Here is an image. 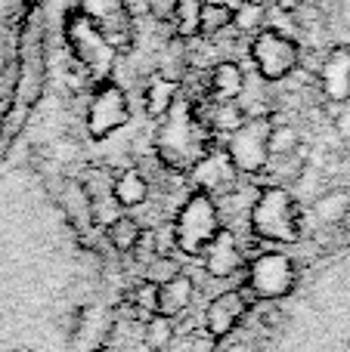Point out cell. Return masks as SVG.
<instances>
[{
	"mask_svg": "<svg viewBox=\"0 0 350 352\" xmlns=\"http://www.w3.org/2000/svg\"><path fill=\"white\" fill-rule=\"evenodd\" d=\"M211 148V130L198 121L189 99L177 96L167 115L161 118L158 136H155V152L167 170L189 173Z\"/></svg>",
	"mask_w": 350,
	"mask_h": 352,
	"instance_id": "1",
	"label": "cell"
},
{
	"mask_svg": "<svg viewBox=\"0 0 350 352\" xmlns=\"http://www.w3.org/2000/svg\"><path fill=\"white\" fill-rule=\"evenodd\" d=\"M248 229L264 241L298 244L301 241V207L295 195L282 186L260 188L248 210Z\"/></svg>",
	"mask_w": 350,
	"mask_h": 352,
	"instance_id": "2",
	"label": "cell"
},
{
	"mask_svg": "<svg viewBox=\"0 0 350 352\" xmlns=\"http://www.w3.org/2000/svg\"><path fill=\"white\" fill-rule=\"evenodd\" d=\"M223 217L220 207H217V198H211L208 192H192L189 198L180 204L177 217H174V241H177V250L186 256H202L205 248L214 241V235L220 232Z\"/></svg>",
	"mask_w": 350,
	"mask_h": 352,
	"instance_id": "3",
	"label": "cell"
},
{
	"mask_svg": "<svg viewBox=\"0 0 350 352\" xmlns=\"http://www.w3.org/2000/svg\"><path fill=\"white\" fill-rule=\"evenodd\" d=\"M65 41L72 47L74 59L81 62L90 78L96 80H109L112 68H115V56L118 50L109 43V37L84 16V12H68L65 19Z\"/></svg>",
	"mask_w": 350,
	"mask_h": 352,
	"instance_id": "4",
	"label": "cell"
},
{
	"mask_svg": "<svg viewBox=\"0 0 350 352\" xmlns=\"http://www.w3.org/2000/svg\"><path fill=\"white\" fill-rule=\"evenodd\" d=\"M270 130L273 121L267 115L245 118L239 127L229 133L227 155L239 173H264L270 164Z\"/></svg>",
	"mask_w": 350,
	"mask_h": 352,
	"instance_id": "5",
	"label": "cell"
},
{
	"mask_svg": "<svg viewBox=\"0 0 350 352\" xmlns=\"http://www.w3.org/2000/svg\"><path fill=\"white\" fill-rule=\"evenodd\" d=\"M298 278V266L282 250H264L248 263L245 285L254 294V300H282L291 294Z\"/></svg>",
	"mask_w": 350,
	"mask_h": 352,
	"instance_id": "6",
	"label": "cell"
},
{
	"mask_svg": "<svg viewBox=\"0 0 350 352\" xmlns=\"http://www.w3.org/2000/svg\"><path fill=\"white\" fill-rule=\"evenodd\" d=\"M127 121H130V105L124 90L118 84H112V80H99L90 96V105H87V130H90V136L93 140H105L115 130H121Z\"/></svg>",
	"mask_w": 350,
	"mask_h": 352,
	"instance_id": "7",
	"label": "cell"
},
{
	"mask_svg": "<svg viewBox=\"0 0 350 352\" xmlns=\"http://www.w3.org/2000/svg\"><path fill=\"white\" fill-rule=\"evenodd\" d=\"M251 59L264 80H285L301 62V50L279 31H260L251 43Z\"/></svg>",
	"mask_w": 350,
	"mask_h": 352,
	"instance_id": "8",
	"label": "cell"
},
{
	"mask_svg": "<svg viewBox=\"0 0 350 352\" xmlns=\"http://www.w3.org/2000/svg\"><path fill=\"white\" fill-rule=\"evenodd\" d=\"M251 303H258V300H254V294L248 291V285H242L239 291L217 294V297L211 300V306L205 309V334H211L214 340L229 337L236 328H239L242 318L248 316Z\"/></svg>",
	"mask_w": 350,
	"mask_h": 352,
	"instance_id": "9",
	"label": "cell"
},
{
	"mask_svg": "<svg viewBox=\"0 0 350 352\" xmlns=\"http://www.w3.org/2000/svg\"><path fill=\"white\" fill-rule=\"evenodd\" d=\"M81 12L109 37L115 50L130 47L134 41V25H130V12L124 0H81Z\"/></svg>",
	"mask_w": 350,
	"mask_h": 352,
	"instance_id": "10",
	"label": "cell"
},
{
	"mask_svg": "<svg viewBox=\"0 0 350 352\" xmlns=\"http://www.w3.org/2000/svg\"><path fill=\"white\" fill-rule=\"evenodd\" d=\"M189 173H192V182H196L198 192H208L211 198H214V195H220V192L229 195L236 188V176H239L236 164L229 161L227 148H223V152L208 148V155H205V158L198 161Z\"/></svg>",
	"mask_w": 350,
	"mask_h": 352,
	"instance_id": "11",
	"label": "cell"
},
{
	"mask_svg": "<svg viewBox=\"0 0 350 352\" xmlns=\"http://www.w3.org/2000/svg\"><path fill=\"white\" fill-rule=\"evenodd\" d=\"M202 256H205V269H208L211 278H229V275H236L242 269V263H245L242 248L229 226H220V232H217L214 241L205 248Z\"/></svg>",
	"mask_w": 350,
	"mask_h": 352,
	"instance_id": "12",
	"label": "cell"
},
{
	"mask_svg": "<svg viewBox=\"0 0 350 352\" xmlns=\"http://www.w3.org/2000/svg\"><path fill=\"white\" fill-rule=\"evenodd\" d=\"M320 80H322V93L335 102H344L350 96V47H335L326 56L320 68Z\"/></svg>",
	"mask_w": 350,
	"mask_h": 352,
	"instance_id": "13",
	"label": "cell"
},
{
	"mask_svg": "<svg viewBox=\"0 0 350 352\" xmlns=\"http://www.w3.org/2000/svg\"><path fill=\"white\" fill-rule=\"evenodd\" d=\"M192 297H196V285H192L189 275L180 272L177 278L158 285V316H167V318L183 316L189 309Z\"/></svg>",
	"mask_w": 350,
	"mask_h": 352,
	"instance_id": "14",
	"label": "cell"
},
{
	"mask_svg": "<svg viewBox=\"0 0 350 352\" xmlns=\"http://www.w3.org/2000/svg\"><path fill=\"white\" fill-rule=\"evenodd\" d=\"M112 198L118 201V207L136 210L149 201V179L140 170H121L112 179Z\"/></svg>",
	"mask_w": 350,
	"mask_h": 352,
	"instance_id": "15",
	"label": "cell"
},
{
	"mask_svg": "<svg viewBox=\"0 0 350 352\" xmlns=\"http://www.w3.org/2000/svg\"><path fill=\"white\" fill-rule=\"evenodd\" d=\"M245 90V74L236 62H220L211 72V93L217 96V102H236Z\"/></svg>",
	"mask_w": 350,
	"mask_h": 352,
	"instance_id": "16",
	"label": "cell"
},
{
	"mask_svg": "<svg viewBox=\"0 0 350 352\" xmlns=\"http://www.w3.org/2000/svg\"><path fill=\"white\" fill-rule=\"evenodd\" d=\"M177 96H180L177 80L167 78V74H152V80L146 87V111L152 118H165Z\"/></svg>",
	"mask_w": 350,
	"mask_h": 352,
	"instance_id": "17",
	"label": "cell"
},
{
	"mask_svg": "<svg viewBox=\"0 0 350 352\" xmlns=\"http://www.w3.org/2000/svg\"><path fill=\"white\" fill-rule=\"evenodd\" d=\"M140 232H143L140 219H134L130 213H121V217H115L109 226H105V238H109V244L118 250V254H130L136 238H140Z\"/></svg>",
	"mask_w": 350,
	"mask_h": 352,
	"instance_id": "18",
	"label": "cell"
},
{
	"mask_svg": "<svg viewBox=\"0 0 350 352\" xmlns=\"http://www.w3.org/2000/svg\"><path fill=\"white\" fill-rule=\"evenodd\" d=\"M202 3L205 0H177L174 3V25L183 41L198 34V19H202Z\"/></svg>",
	"mask_w": 350,
	"mask_h": 352,
	"instance_id": "19",
	"label": "cell"
},
{
	"mask_svg": "<svg viewBox=\"0 0 350 352\" xmlns=\"http://www.w3.org/2000/svg\"><path fill=\"white\" fill-rule=\"evenodd\" d=\"M233 25V6L229 3H202V19H198V34L211 37L217 31Z\"/></svg>",
	"mask_w": 350,
	"mask_h": 352,
	"instance_id": "20",
	"label": "cell"
},
{
	"mask_svg": "<svg viewBox=\"0 0 350 352\" xmlns=\"http://www.w3.org/2000/svg\"><path fill=\"white\" fill-rule=\"evenodd\" d=\"M301 148V136L289 124H273L270 130V158H295V152Z\"/></svg>",
	"mask_w": 350,
	"mask_h": 352,
	"instance_id": "21",
	"label": "cell"
},
{
	"mask_svg": "<svg viewBox=\"0 0 350 352\" xmlns=\"http://www.w3.org/2000/svg\"><path fill=\"white\" fill-rule=\"evenodd\" d=\"M350 213V195L347 192H326L316 201V217L322 223H341Z\"/></svg>",
	"mask_w": 350,
	"mask_h": 352,
	"instance_id": "22",
	"label": "cell"
},
{
	"mask_svg": "<svg viewBox=\"0 0 350 352\" xmlns=\"http://www.w3.org/2000/svg\"><path fill=\"white\" fill-rule=\"evenodd\" d=\"M180 272H183V269H180L177 256H171V254H155L152 260L146 263V275H143V278L152 281V285H165V281L177 278Z\"/></svg>",
	"mask_w": 350,
	"mask_h": 352,
	"instance_id": "23",
	"label": "cell"
},
{
	"mask_svg": "<svg viewBox=\"0 0 350 352\" xmlns=\"http://www.w3.org/2000/svg\"><path fill=\"white\" fill-rule=\"evenodd\" d=\"M174 340V328H171V318L167 316H149V322H146V343L152 349H165L167 343Z\"/></svg>",
	"mask_w": 350,
	"mask_h": 352,
	"instance_id": "24",
	"label": "cell"
},
{
	"mask_svg": "<svg viewBox=\"0 0 350 352\" xmlns=\"http://www.w3.org/2000/svg\"><path fill=\"white\" fill-rule=\"evenodd\" d=\"M134 306L140 312H146V316H155V312H158V285L143 278L140 285L134 287Z\"/></svg>",
	"mask_w": 350,
	"mask_h": 352,
	"instance_id": "25",
	"label": "cell"
},
{
	"mask_svg": "<svg viewBox=\"0 0 350 352\" xmlns=\"http://www.w3.org/2000/svg\"><path fill=\"white\" fill-rule=\"evenodd\" d=\"M233 25H239L242 31H254L264 25V6L258 3H242L239 10H233Z\"/></svg>",
	"mask_w": 350,
	"mask_h": 352,
	"instance_id": "26",
	"label": "cell"
},
{
	"mask_svg": "<svg viewBox=\"0 0 350 352\" xmlns=\"http://www.w3.org/2000/svg\"><path fill=\"white\" fill-rule=\"evenodd\" d=\"M143 3L152 12V19H158V22H174V3H177V0H143Z\"/></svg>",
	"mask_w": 350,
	"mask_h": 352,
	"instance_id": "27",
	"label": "cell"
},
{
	"mask_svg": "<svg viewBox=\"0 0 350 352\" xmlns=\"http://www.w3.org/2000/svg\"><path fill=\"white\" fill-rule=\"evenodd\" d=\"M217 349V340L211 334H205V340L202 337H196V340H192V352H214Z\"/></svg>",
	"mask_w": 350,
	"mask_h": 352,
	"instance_id": "28",
	"label": "cell"
},
{
	"mask_svg": "<svg viewBox=\"0 0 350 352\" xmlns=\"http://www.w3.org/2000/svg\"><path fill=\"white\" fill-rule=\"evenodd\" d=\"M273 3H276V6H279V10H282V12H295V10H298V6H301V3H304V0H273Z\"/></svg>",
	"mask_w": 350,
	"mask_h": 352,
	"instance_id": "29",
	"label": "cell"
},
{
	"mask_svg": "<svg viewBox=\"0 0 350 352\" xmlns=\"http://www.w3.org/2000/svg\"><path fill=\"white\" fill-rule=\"evenodd\" d=\"M242 3H258V6H264L267 0H242Z\"/></svg>",
	"mask_w": 350,
	"mask_h": 352,
	"instance_id": "30",
	"label": "cell"
}]
</instances>
